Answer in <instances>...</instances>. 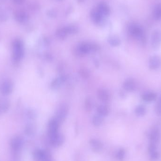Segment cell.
I'll return each mask as SVG.
<instances>
[{"label":"cell","instance_id":"obj_39","mask_svg":"<svg viewBox=\"0 0 161 161\" xmlns=\"http://www.w3.org/2000/svg\"><path fill=\"white\" fill-rule=\"evenodd\" d=\"M159 100H161V98H160V99H159Z\"/></svg>","mask_w":161,"mask_h":161},{"label":"cell","instance_id":"obj_24","mask_svg":"<svg viewBox=\"0 0 161 161\" xmlns=\"http://www.w3.org/2000/svg\"><path fill=\"white\" fill-rule=\"evenodd\" d=\"M65 29L67 33L71 34L76 33L78 30L77 27L75 25H69L68 27H65Z\"/></svg>","mask_w":161,"mask_h":161},{"label":"cell","instance_id":"obj_35","mask_svg":"<svg viewBox=\"0 0 161 161\" xmlns=\"http://www.w3.org/2000/svg\"><path fill=\"white\" fill-rule=\"evenodd\" d=\"M13 1L15 4L20 5L24 3L25 0H13Z\"/></svg>","mask_w":161,"mask_h":161},{"label":"cell","instance_id":"obj_2","mask_svg":"<svg viewBox=\"0 0 161 161\" xmlns=\"http://www.w3.org/2000/svg\"><path fill=\"white\" fill-rule=\"evenodd\" d=\"M129 32L132 36L140 40L143 45L145 44L146 42L145 33L140 26L137 24H132L130 26Z\"/></svg>","mask_w":161,"mask_h":161},{"label":"cell","instance_id":"obj_26","mask_svg":"<svg viewBox=\"0 0 161 161\" xmlns=\"http://www.w3.org/2000/svg\"><path fill=\"white\" fill-rule=\"evenodd\" d=\"M98 111L100 116H106L108 114V109L107 107L101 106L98 108Z\"/></svg>","mask_w":161,"mask_h":161},{"label":"cell","instance_id":"obj_19","mask_svg":"<svg viewBox=\"0 0 161 161\" xmlns=\"http://www.w3.org/2000/svg\"><path fill=\"white\" fill-rule=\"evenodd\" d=\"M146 112V107L144 105H140L136 107L135 109V113L138 116H143L145 115Z\"/></svg>","mask_w":161,"mask_h":161},{"label":"cell","instance_id":"obj_23","mask_svg":"<svg viewBox=\"0 0 161 161\" xmlns=\"http://www.w3.org/2000/svg\"><path fill=\"white\" fill-rule=\"evenodd\" d=\"M57 35L60 39H64L67 36V33L65 30V28H60L57 32Z\"/></svg>","mask_w":161,"mask_h":161},{"label":"cell","instance_id":"obj_17","mask_svg":"<svg viewBox=\"0 0 161 161\" xmlns=\"http://www.w3.org/2000/svg\"><path fill=\"white\" fill-rule=\"evenodd\" d=\"M92 148L95 151H99L102 148V144L97 140H92L90 142Z\"/></svg>","mask_w":161,"mask_h":161},{"label":"cell","instance_id":"obj_15","mask_svg":"<svg viewBox=\"0 0 161 161\" xmlns=\"http://www.w3.org/2000/svg\"><path fill=\"white\" fill-rule=\"evenodd\" d=\"M51 141L52 145L54 146H60L64 142V138L61 134L58 133L57 136L53 140H51Z\"/></svg>","mask_w":161,"mask_h":161},{"label":"cell","instance_id":"obj_22","mask_svg":"<svg viewBox=\"0 0 161 161\" xmlns=\"http://www.w3.org/2000/svg\"><path fill=\"white\" fill-rule=\"evenodd\" d=\"M108 41L110 43V44L114 46H117L119 45L121 43L120 39L116 36H113L109 38Z\"/></svg>","mask_w":161,"mask_h":161},{"label":"cell","instance_id":"obj_16","mask_svg":"<svg viewBox=\"0 0 161 161\" xmlns=\"http://www.w3.org/2000/svg\"><path fill=\"white\" fill-rule=\"evenodd\" d=\"M160 138V132L157 129H154L152 130L150 134V140L152 143H156L158 141Z\"/></svg>","mask_w":161,"mask_h":161},{"label":"cell","instance_id":"obj_28","mask_svg":"<svg viewBox=\"0 0 161 161\" xmlns=\"http://www.w3.org/2000/svg\"><path fill=\"white\" fill-rule=\"evenodd\" d=\"M26 116L29 119H34L35 117V113L32 109H28L26 112Z\"/></svg>","mask_w":161,"mask_h":161},{"label":"cell","instance_id":"obj_18","mask_svg":"<svg viewBox=\"0 0 161 161\" xmlns=\"http://www.w3.org/2000/svg\"><path fill=\"white\" fill-rule=\"evenodd\" d=\"M153 17L156 20H161V3L157 4L153 11Z\"/></svg>","mask_w":161,"mask_h":161},{"label":"cell","instance_id":"obj_31","mask_svg":"<svg viewBox=\"0 0 161 161\" xmlns=\"http://www.w3.org/2000/svg\"><path fill=\"white\" fill-rule=\"evenodd\" d=\"M8 16L4 13H0V22H3L7 20Z\"/></svg>","mask_w":161,"mask_h":161},{"label":"cell","instance_id":"obj_37","mask_svg":"<svg viewBox=\"0 0 161 161\" xmlns=\"http://www.w3.org/2000/svg\"><path fill=\"white\" fill-rule=\"evenodd\" d=\"M79 3H83L84 1V0H78Z\"/></svg>","mask_w":161,"mask_h":161},{"label":"cell","instance_id":"obj_12","mask_svg":"<svg viewBox=\"0 0 161 161\" xmlns=\"http://www.w3.org/2000/svg\"><path fill=\"white\" fill-rule=\"evenodd\" d=\"M91 17L95 23L100 24L103 21V16L99 12L98 9H94L92 11Z\"/></svg>","mask_w":161,"mask_h":161},{"label":"cell","instance_id":"obj_10","mask_svg":"<svg viewBox=\"0 0 161 161\" xmlns=\"http://www.w3.org/2000/svg\"><path fill=\"white\" fill-rule=\"evenodd\" d=\"M142 100L146 102L154 101L157 98V95L154 92H148L144 93L141 96Z\"/></svg>","mask_w":161,"mask_h":161},{"label":"cell","instance_id":"obj_9","mask_svg":"<svg viewBox=\"0 0 161 161\" xmlns=\"http://www.w3.org/2000/svg\"><path fill=\"white\" fill-rule=\"evenodd\" d=\"M11 106L10 101L6 98L0 99V115H3L8 112Z\"/></svg>","mask_w":161,"mask_h":161},{"label":"cell","instance_id":"obj_33","mask_svg":"<svg viewBox=\"0 0 161 161\" xmlns=\"http://www.w3.org/2000/svg\"><path fill=\"white\" fill-rule=\"evenodd\" d=\"M47 15L49 17H54L56 16V12L53 10H49L47 12Z\"/></svg>","mask_w":161,"mask_h":161},{"label":"cell","instance_id":"obj_38","mask_svg":"<svg viewBox=\"0 0 161 161\" xmlns=\"http://www.w3.org/2000/svg\"><path fill=\"white\" fill-rule=\"evenodd\" d=\"M57 1H61L62 0H57Z\"/></svg>","mask_w":161,"mask_h":161},{"label":"cell","instance_id":"obj_4","mask_svg":"<svg viewBox=\"0 0 161 161\" xmlns=\"http://www.w3.org/2000/svg\"><path fill=\"white\" fill-rule=\"evenodd\" d=\"M151 44L154 50H157L161 45V33L158 30H156L152 33L151 39Z\"/></svg>","mask_w":161,"mask_h":161},{"label":"cell","instance_id":"obj_34","mask_svg":"<svg viewBox=\"0 0 161 161\" xmlns=\"http://www.w3.org/2000/svg\"><path fill=\"white\" fill-rule=\"evenodd\" d=\"M155 143H153L151 144L149 147V151L152 153L153 152H155L154 150H156V146H155Z\"/></svg>","mask_w":161,"mask_h":161},{"label":"cell","instance_id":"obj_29","mask_svg":"<svg viewBox=\"0 0 161 161\" xmlns=\"http://www.w3.org/2000/svg\"><path fill=\"white\" fill-rule=\"evenodd\" d=\"M155 110L157 115L161 116V101L160 100H159V101L156 105Z\"/></svg>","mask_w":161,"mask_h":161},{"label":"cell","instance_id":"obj_13","mask_svg":"<svg viewBox=\"0 0 161 161\" xmlns=\"http://www.w3.org/2000/svg\"><path fill=\"white\" fill-rule=\"evenodd\" d=\"M45 156V152L40 149L35 151L33 154V157L35 161H43Z\"/></svg>","mask_w":161,"mask_h":161},{"label":"cell","instance_id":"obj_27","mask_svg":"<svg viewBox=\"0 0 161 161\" xmlns=\"http://www.w3.org/2000/svg\"><path fill=\"white\" fill-rule=\"evenodd\" d=\"M92 121L95 126H99L102 122V118L100 116H95L93 117Z\"/></svg>","mask_w":161,"mask_h":161},{"label":"cell","instance_id":"obj_14","mask_svg":"<svg viewBox=\"0 0 161 161\" xmlns=\"http://www.w3.org/2000/svg\"><path fill=\"white\" fill-rule=\"evenodd\" d=\"M98 9L103 16H107L110 14V9L109 7L104 3L99 4Z\"/></svg>","mask_w":161,"mask_h":161},{"label":"cell","instance_id":"obj_32","mask_svg":"<svg viewBox=\"0 0 161 161\" xmlns=\"http://www.w3.org/2000/svg\"><path fill=\"white\" fill-rule=\"evenodd\" d=\"M159 157L158 154L156 152H154L152 153V154L151 156V159L153 161H155L158 159Z\"/></svg>","mask_w":161,"mask_h":161},{"label":"cell","instance_id":"obj_5","mask_svg":"<svg viewBox=\"0 0 161 161\" xmlns=\"http://www.w3.org/2000/svg\"><path fill=\"white\" fill-rule=\"evenodd\" d=\"M97 49L98 47L96 45L85 43L81 44L76 51L78 52V53L83 54L88 53L92 50H97Z\"/></svg>","mask_w":161,"mask_h":161},{"label":"cell","instance_id":"obj_20","mask_svg":"<svg viewBox=\"0 0 161 161\" xmlns=\"http://www.w3.org/2000/svg\"><path fill=\"white\" fill-rule=\"evenodd\" d=\"M25 132L27 136H33L35 132V127L31 124H28L25 126Z\"/></svg>","mask_w":161,"mask_h":161},{"label":"cell","instance_id":"obj_11","mask_svg":"<svg viewBox=\"0 0 161 161\" xmlns=\"http://www.w3.org/2000/svg\"><path fill=\"white\" fill-rule=\"evenodd\" d=\"M124 87L126 91L133 92L136 89V83L132 79H128L124 83Z\"/></svg>","mask_w":161,"mask_h":161},{"label":"cell","instance_id":"obj_1","mask_svg":"<svg viewBox=\"0 0 161 161\" xmlns=\"http://www.w3.org/2000/svg\"><path fill=\"white\" fill-rule=\"evenodd\" d=\"M24 56V48L22 41L20 39H15L12 43V60L17 64L20 62Z\"/></svg>","mask_w":161,"mask_h":161},{"label":"cell","instance_id":"obj_6","mask_svg":"<svg viewBox=\"0 0 161 161\" xmlns=\"http://www.w3.org/2000/svg\"><path fill=\"white\" fill-rule=\"evenodd\" d=\"M23 140L20 136H16L12 138L11 141V146L13 150L17 152L20 150L23 146Z\"/></svg>","mask_w":161,"mask_h":161},{"label":"cell","instance_id":"obj_25","mask_svg":"<svg viewBox=\"0 0 161 161\" xmlns=\"http://www.w3.org/2000/svg\"><path fill=\"white\" fill-rule=\"evenodd\" d=\"M64 78L63 77H61V78H57L55 80H54L53 83L52 84V86L53 88H57L59 87V86L61 85L63 82L64 81Z\"/></svg>","mask_w":161,"mask_h":161},{"label":"cell","instance_id":"obj_3","mask_svg":"<svg viewBox=\"0 0 161 161\" xmlns=\"http://www.w3.org/2000/svg\"><path fill=\"white\" fill-rule=\"evenodd\" d=\"M14 90V83L12 80L7 79L1 83L0 86L1 93L4 96L11 94Z\"/></svg>","mask_w":161,"mask_h":161},{"label":"cell","instance_id":"obj_21","mask_svg":"<svg viewBox=\"0 0 161 161\" xmlns=\"http://www.w3.org/2000/svg\"><path fill=\"white\" fill-rule=\"evenodd\" d=\"M99 98L103 101H107L109 99V94L107 91L100 90L98 92Z\"/></svg>","mask_w":161,"mask_h":161},{"label":"cell","instance_id":"obj_30","mask_svg":"<svg viewBox=\"0 0 161 161\" xmlns=\"http://www.w3.org/2000/svg\"><path fill=\"white\" fill-rule=\"evenodd\" d=\"M125 156V151L123 149H120L117 154V157L118 159L121 161L123 160Z\"/></svg>","mask_w":161,"mask_h":161},{"label":"cell","instance_id":"obj_7","mask_svg":"<svg viewBox=\"0 0 161 161\" xmlns=\"http://www.w3.org/2000/svg\"><path fill=\"white\" fill-rule=\"evenodd\" d=\"M161 65V59L159 56L153 55L150 57L148 62V65L150 69L151 70L158 69Z\"/></svg>","mask_w":161,"mask_h":161},{"label":"cell","instance_id":"obj_8","mask_svg":"<svg viewBox=\"0 0 161 161\" xmlns=\"http://www.w3.org/2000/svg\"><path fill=\"white\" fill-rule=\"evenodd\" d=\"M28 15L27 12L22 10H19L15 12L14 18L19 23H25L28 20Z\"/></svg>","mask_w":161,"mask_h":161},{"label":"cell","instance_id":"obj_36","mask_svg":"<svg viewBox=\"0 0 161 161\" xmlns=\"http://www.w3.org/2000/svg\"><path fill=\"white\" fill-rule=\"evenodd\" d=\"M91 101L89 100H87V102H86V107L87 108H88V110H89L90 108H91V107H92V104H91Z\"/></svg>","mask_w":161,"mask_h":161}]
</instances>
